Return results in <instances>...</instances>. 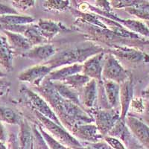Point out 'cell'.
<instances>
[{
  "label": "cell",
  "mask_w": 149,
  "mask_h": 149,
  "mask_svg": "<svg viewBox=\"0 0 149 149\" xmlns=\"http://www.w3.org/2000/svg\"><path fill=\"white\" fill-rule=\"evenodd\" d=\"M34 90L48 102L61 125L69 131L77 125L94 123L93 117L88 112L61 97L52 82L46 78L41 85L34 87Z\"/></svg>",
  "instance_id": "6da1fadb"
},
{
  "label": "cell",
  "mask_w": 149,
  "mask_h": 149,
  "mask_svg": "<svg viewBox=\"0 0 149 149\" xmlns=\"http://www.w3.org/2000/svg\"><path fill=\"white\" fill-rule=\"evenodd\" d=\"M102 52H106V50L100 45L93 42H82L73 47L58 51L51 59L43 64L49 66L52 70L75 63L82 64L90 57Z\"/></svg>",
  "instance_id": "7a4b0ae2"
},
{
  "label": "cell",
  "mask_w": 149,
  "mask_h": 149,
  "mask_svg": "<svg viewBox=\"0 0 149 149\" xmlns=\"http://www.w3.org/2000/svg\"><path fill=\"white\" fill-rule=\"evenodd\" d=\"M33 112L36 117V120L34 122L40 125L42 128L56 140L71 149L83 147V143L73 136L71 133L63 126L52 122L34 110Z\"/></svg>",
  "instance_id": "3957f363"
},
{
  "label": "cell",
  "mask_w": 149,
  "mask_h": 149,
  "mask_svg": "<svg viewBox=\"0 0 149 149\" xmlns=\"http://www.w3.org/2000/svg\"><path fill=\"white\" fill-rule=\"evenodd\" d=\"M19 93L25 97L28 104H29V106L31 107V110L39 113L42 116L60 125H62L50 105L37 92L28 88L26 86H22L19 90Z\"/></svg>",
  "instance_id": "277c9868"
},
{
  "label": "cell",
  "mask_w": 149,
  "mask_h": 149,
  "mask_svg": "<svg viewBox=\"0 0 149 149\" xmlns=\"http://www.w3.org/2000/svg\"><path fill=\"white\" fill-rule=\"evenodd\" d=\"M93 117V122L103 136H107L112 128L120 119V112L113 109H99L98 107L87 111Z\"/></svg>",
  "instance_id": "5b68a950"
},
{
  "label": "cell",
  "mask_w": 149,
  "mask_h": 149,
  "mask_svg": "<svg viewBox=\"0 0 149 149\" xmlns=\"http://www.w3.org/2000/svg\"><path fill=\"white\" fill-rule=\"evenodd\" d=\"M130 78L128 72L121 64L120 61L113 54L106 52L102 71V79L121 84Z\"/></svg>",
  "instance_id": "8992f818"
},
{
  "label": "cell",
  "mask_w": 149,
  "mask_h": 149,
  "mask_svg": "<svg viewBox=\"0 0 149 149\" xmlns=\"http://www.w3.org/2000/svg\"><path fill=\"white\" fill-rule=\"evenodd\" d=\"M107 52L113 54L117 59L131 63H148L149 55L139 49L129 46H113Z\"/></svg>",
  "instance_id": "52a82bcc"
},
{
  "label": "cell",
  "mask_w": 149,
  "mask_h": 149,
  "mask_svg": "<svg viewBox=\"0 0 149 149\" xmlns=\"http://www.w3.org/2000/svg\"><path fill=\"white\" fill-rule=\"evenodd\" d=\"M52 70L45 64H37L23 70L19 74L18 78L20 81L29 83L37 87L44 81L49 74Z\"/></svg>",
  "instance_id": "ba28073f"
},
{
  "label": "cell",
  "mask_w": 149,
  "mask_h": 149,
  "mask_svg": "<svg viewBox=\"0 0 149 149\" xmlns=\"http://www.w3.org/2000/svg\"><path fill=\"white\" fill-rule=\"evenodd\" d=\"M81 142L95 143L103 140L104 136L94 123L81 124L74 126L70 131Z\"/></svg>",
  "instance_id": "9c48e42d"
},
{
  "label": "cell",
  "mask_w": 149,
  "mask_h": 149,
  "mask_svg": "<svg viewBox=\"0 0 149 149\" xmlns=\"http://www.w3.org/2000/svg\"><path fill=\"white\" fill-rule=\"evenodd\" d=\"M106 52L98 53L92 56L82 63L81 73L97 82L103 81L102 71Z\"/></svg>",
  "instance_id": "30bf717a"
},
{
  "label": "cell",
  "mask_w": 149,
  "mask_h": 149,
  "mask_svg": "<svg viewBox=\"0 0 149 149\" xmlns=\"http://www.w3.org/2000/svg\"><path fill=\"white\" fill-rule=\"evenodd\" d=\"M125 121L132 135L142 146L146 149H149V126L136 117L129 114Z\"/></svg>",
  "instance_id": "8fae6325"
},
{
  "label": "cell",
  "mask_w": 149,
  "mask_h": 149,
  "mask_svg": "<svg viewBox=\"0 0 149 149\" xmlns=\"http://www.w3.org/2000/svg\"><path fill=\"white\" fill-rule=\"evenodd\" d=\"M55 46L50 43L39 45L33 46L29 51L22 54V57L32 60L38 64H43L51 59L53 56L57 53Z\"/></svg>",
  "instance_id": "7c38bea8"
},
{
  "label": "cell",
  "mask_w": 149,
  "mask_h": 149,
  "mask_svg": "<svg viewBox=\"0 0 149 149\" xmlns=\"http://www.w3.org/2000/svg\"><path fill=\"white\" fill-rule=\"evenodd\" d=\"M80 99L82 107L87 111L97 107L98 82L93 79L84 86L80 91Z\"/></svg>",
  "instance_id": "4fadbf2b"
},
{
  "label": "cell",
  "mask_w": 149,
  "mask_h": 149,
  "mask_svg": "<svg viewBox=\"0 0 149 149\" xmlns=\"http://www.w3.org/2000/svg\"><path fill=\"white\" fill-rule=\"evenodd\" d=\"M134 84L131 78L120 84V119L125 121L134 98Z\"/></svg>",
  "instance_id": "5bb4252c"
},
{
  "label": "cell",
  "mask_w": 149,
  "mask_h": 149,
  "mask_svg": "<svg viewBox=\"0 0 149 149\" xmlns=\"http://www.w3.org/2000/svg\"><path fill=\"white\" fill-rule=\"evenodd\" d=\"M14 54L7 37L0 30V66L5 72L13 71Z\"/></svg>",
  "instance_id": "9a60e30c"
},
{
  "label": "cell",
  "mask_w": 149,
  "mask_h": 149,
  "mask_svg": "<svg viewBox=\"0 0 149 149\" xmlns=\"http://www.w3.org/2000/svg\"><path fill=\"white\" fill-rule=\"evenodd\" d=\"M41 34L49 42L58 35L61 31H70L61 22H55L51 19H40L37 23Z\"/></svg>",
  "instance_id": "2e32d148"
},
{
  "label": "cell",
  "mask_w": 149,
  "mask_h": 149,
  "mask_svg": "<svg viewBox=\"0 0 149 149\" xmlns=\"http://www.w3.org/2000/svg\"><path fill=\"white\" fill-rule=\"evenodd\" d=\"M0 30L2 31L5 37H7L8 43L15 54L22 55V54L26 53L32 48V46L31 45L29 41L22 34L11 32L9 31L2 30V29Z\"/></svg>",
  "instance_id": "e0dca14e"
},
{
  "label": "cell",
  "mask_w": 149,
  "mask_h": 149,
  "mask_svg": "<svg viewBox=\"0 0 149 149\" xmlns=\"http://www.w3.org/2000/svg\"><path fill=\"white\" fill-rule=\"evenodd\" d=\"M81 72L82 64L81 63L64 66L53 70L49 73L46 79L52 82H62L70 76L78 73H81Z\"/></svg>",
  "instance_id": "ac0fdd59"
},
{
  "label": "cell",
  "mask_w": 149,
  "mask_h": 149,
  "mask_svg": "<svg viewBox=\"0 0 149 149\" xmlns=\"http://www.w3.org/2000/svg\"><path fill=\"white\" fill-rule=\"evenodd\" d=\"M103 85L107 102L111 108L120 112V84L103 80Z\"/></svg>",
  "instance_id": "d6986e66"
},
{
  "label": "cell",
  "mask_w": 149,
  "mask_h": 149,
  "mask_svg": "<svg viewBox=\"0 0 149 149\" xmlns=\"http://www.w3.org/2000/svg\"><path fill=\"white\" fill-rule=\"evenodd\" d=\"M19 130L17 134L19 149H31L33 144V134L31 123L27 119H23L19 125Z\"/></svg>",
  "instance_id": "ffe728a7"
},
{
  "label": "cell",
  "mask_w": 149,
  "mask_h": 149,
  "mask_svg": "<svg viewBox=\"0 0 149 149\" xmlns=\"http://www.w3.org/2000/svg\"><path fill=\"white\" fill-rule=\"evenodd\" d=\"M52 84L56 91L58 92V93L61 97H63L66 100L70 101L80 107H83L81 103L79 92L73 90L72 88L63 84V82H52Z\"/></svg>",
  "instance_id": "44dd1931"
},
{
  "label": "cell",
  "mask_w": 149,
  "mask_h": 149,
  "mask_svg": "<svg viewBox=\"0 0 149 149\" xmlns=\"http://www.w3.org/2000/svg\"><path fill=\"white\" fill-rule=\"evenodd\" d=\"M107 136H113V137L120 139L122 142L125 143L126 146H127L129 142L132 139L133 135L126 125L125 121L122 120L120 119L116 123Z\"/></svg>",
  "instance_id": "7402d4cb"
},
{
  "label": "cell",
  "mask_w": 149,
  "mask_h": 149,
  "mask_svg": "<svg viewBox=\"0 0 149 149\" xmlns=\"http://www.w3.org/2000/svg\"><path fill=\"white\" fill-rule=\"evenodd\" d=\"M22 35L29 41L32 47L48 42V41L41 34L37 24L31 23L26 25Z\"/></svg>",
  "instance_id": "603a6c76"
},
{
  "label": "cell",
  "mask_w": 149,
  "mask_h": 149,
  "mask_svg": "<svg viewBox=\"0 0 149 149\" xmlns=\"http://www.w3.org/2000/svg\"><path fill=\"white\" fill-rule=\"evenodd\" d=\"M35 19L31 16L20 14H10L0 16V25L2 26H19L34 23Z\"/></svg>",
  "instance_id": "cb8c5ba5"
},
{
  "label": "cell",
  "mask_w": 149,
  "mask_h": 149,
  "mask_svg": "<svg viewBox=\"0 0 149 149\" xmlns=\"http://www.w3.org/2000/svg\"><path fill=\"white\" fill-rule=\"evenodd\" d=\"M22 119V117L11 108L0 105V122L10 125L19 126Z\"/></svg>",
  "instance_id": "d4e9b609"
},
{
  "label": "cell",
  "mask_w": 149,
  "mask_h": 149,
  "mask_svg": "<svg viewBox=\"0 0 149 149\" xmlns=\"http://www.w3.org/2000/svg\"><path fill=\"white\" fill-rule=\"evenodd\" d=\"M125 10L137 18L149 21V2L148 1H141L138 5L125 8Z\"/></svg>",
  "instance_id": "484cf974"
},
{
  "label": "cell",
  "mask_w": 149,
  "mask_h": 149,
  "mask_svg": "<svg viewBox=\"0 0 149 149\" xmlns=\"http://www.w3.org/2000/svg\"><path fill=\"white\" fill-rule=\"evenodd\" d=\"M90 81V78L84 75L82 73H78V74H73L72 76L66 78L63 81V84L72 88L73 90L79 92L82 90L84 86L88 83Z\"/></svg>",
  "instance_id": "4316f807"
},
{
  "label": "cell",
  "mask_w": 149,
  "mask_h": 149,
  "mask_svg": "<svg viewBox=\"0 0 149 149\" xmlns=\"http://www.w3.org/2000/svg\"><path fill=\"white\" fill-rule=\"evenodd\" d=\"M42 7L50 11H65L71 8V2L68 0H47L43 2Z\"/></svg>",
  "instance_id": "83f0119b"
},
{
  "label": "cell",
  "mask_w": 149,
  "mask_h": 149,
  "mask_svg": "<svg viewBox=\"0 0 149 149\" xmlns=\"http://www.w3.org/2000/svg\"><path fill=\"white\" fill-rule=\"evenodd\" d=\"M33 123L37 125V127H38V129H39L40 130V132L41 133L42 136H43V138H44L45 141H46V142L47 143L49 149H71L70 148L66 147V146L63 145L60 142H58V140H56L55 139H54L49 133L46 132V130L42 128V126H41L40 125H39V124L37 123L36 122H33Z\"/></svg>",
  "instance_id": "f1b7e54d"
},
{
  "label": "cell",
  "mask_w": 149,
  "mask_h": 149,
  "mask_svg": "<svg viewBox=\"0 0 149 149\" xmlns=\"http://www.w3.org/2000/svg\"><path fill=\"white\" fill-rule=\"evenodd\" d=\"M31 130H32L34 149H49L44 138L42 136L41 133L40 132L37 125L34 123H31Z\"/></svg>",
  "instance_id": "f546056e"
},
{
  "label": "cell",
  "mask_w": 149,
  "mask_h": 149,
  "mask_svg": "<svg viewBox=\"0 0 149 149\" xmlns=\"http://www.w3.org/2000/svg\"><path fill=\"white\" fill-rule=\"evenodd\" d=\"M35 5L34 0H16L11 1V6L18 12H26L32 8Z\"/></svg>",
  "instance_id": "4dcf8cb0"
},
{
  "label": "cell",
  "mask_w": 149,
  "mask_h": 149,
  "mask_svg": "<svg viewBox=\"0 0 149 149\" xmlns=\"http://www.w3.org/2000/svg\"><path fill=\"white\" fill-rule=\"evenodd\" d=\"M110 2L113 8L125 9L138 5L139 3H140L141 1L139 0L138 1L137 0H113V1H110Z\"/></svg>",
  "instance_id": "1f68e13d"
},
{
  "label": "cell",
  "mask_w": 149,
  "mask_h": 149,
  "mask_svg": "<svg viewBox=\"0 0 149 149\" xmlns=\"http://www.w3.org/2000/svg\"><path fill=\"white\" fill-rule=\"evenodd\" d=\"M103 140L107 144L109 145L112 149H127L124 142L117 138L110 136H104Z\"/></svg>",
  "instance_id": "d6a6232c"
},
{
  "label": "cell",
  "mask_w": 149,
  "mask_h": 149,
  "mask_svg": "<svg viewBox=\"0 0 149 149\" xmlns=\"http://www.w3.org/2000/svg\"><path fill=\"white\" fill-rule=\"evenodd\" d=\"M130 108H131L134 111L136 112V113H144L145 104L143 100L141 98H133L132 102L130 103Z\"/></svg>",
  "instance_id": "836d02e7"
},
{
  "label": "cell",
  "mask_w": 149,
  "mask_h": 149,
  "mask_svg": "<svg viewBox=\"0 0 149 149\" xmlns=\"http://www.w3.org/2000/svg\"><path fill=\"white\" fill-rule=\"evenodd\" d=\"M97 8L100 9L103 11L107 12V13H111L113 12V8H112L110 2L109 1H105V0H99V1H95V6Z\"/></svg>",
  "instance_id": "e575fe53"
},
{
  "label": "cell",
  "mask_w": 149,
  "mask_h": 149,
  "mask_svg": "<svg viewBox=\"0 0 149 149\" xmlns=\"http://www.w3.org/2000/svg\"><path fill=\"white\" fill-rule=\"evenodd\" d=\"M10 14H19V13L12 6L0 2V16Z\"/></svg>",
  "instance_id": "d590c367"
},
{
  "label": "cell",
  "mask_w": 149,
  "mask_h": 149,
  "mask_svg": "<svg viewBox=\"0 0 149 149\" xmlns=\"http://www.w3.org/2000/svg\"><path fill=\"white\" fill-rule=\"evenodd\" d=\"M10 83L5 78H0V98L6 95L10 89Z\"/></svg>",
  "instance_id": "8d00e7d4"
},
{
  "label": "cell",
  "mask_w": 149,
  "mask_h": 149,
  "mask_svg": "<svg viewBox=\"0 0 149 149\" xmlns=\"http://www.w3.org/2000/svg\"><path fill=\"white\" fill-rule=\"evenodd\" d=\"M9 142L10 149H19L18 143V139H17V135H16L14 133H11L8 135V139Z\"/></svg>",
  "instance_id": "74e56055"
},
{
  "label": "cell",
  "mask_w": 149,
  "mask_h": 149,
  "mask_svg": "<svg viewBox=\"0 0 149 149\" xmlns=\"http://www.w3.org/2000/svg\"><path fill=\"white\" fill-rule=\"evenodd\" d=\"M8 139V134L7 130L5 129L3 123L0 122V141L1 142H5Z\"/></svg>",
  "instance_id": "f35d334b"
},
{
  "label": "cell",
  "mask_w": 149,
  "mask_h": 149,
  "mask_svg": "<svg viewBox=\"0 0 149 149\" xmlns=\"http://www.w3.org/2000/svg\"><path fill=\"white\" fill-rule=\"evenodd\" d=\"M145 119L146 121L147 122V125L149 126V102L145 104Z\"/></svg>",
  "instance_id": "ab89813d"
},
{
  "label": "cell",
  "mask_w": 149,
  "mask_h": 149,
  "mask_svg": "<svg viewBox=\"0 0 149 149\" xmlns=\"http://www.w3.org/2000/svg\"><path fill=\"white\" fill-rule=\"evenodd\" d=\"M127 146L129 147V149H140L137 146H136V144L133 143L131 141L129 142V144L127 145Z\"/></svg>",
  "instance_id": "60d3db41"
},
{
  "label": "cell",
  "mask_w": 149,
  "mask_h": 149,
  "mask_svg": "<svg viewBox=\"0 0 149 149\" xmlns=\"http://www.w3.org/2000/svg\"><path fill=\"white\" fill-rule=\"evenodd\" d=\"M82 143H83V147L78 148H74V149H94L92 147H90V146H89L87 144H86V143H84V142H82Z\"/></svg>",
  "instance_id": "b9f144b4"
},
{
  "label": "cell",
  "mask_w": 149,
  "mask_h": 149,
  "mask_svg": "<svg viewBox=\"0 0 149 149\" xmlns=\"http://www.w3.org/2000/svg\"><path fill=\"white\" fill-rule=\"evenodd\" d=\"M142 95H143L145 98L149 99V88H148L147 90H145V91L142 93Z\"/></svg>",
  "instance_id": "7bdbcfd3"
},
{
  "label": "cell",
  "mask_w": 149,
  "mask_h": 149,
  "mask_svg": "<svg viewBox=\"0 0 149 149\" xmlns=\"http://www.w3.org/2000/svg\"><path fill=\"white\" fill-rule=\"evenodd\" d=\"M6 77V73L5 72V70L0 66V78H5Z\"/></svg>",
  "instance_id": "ee69618b"
},
{
  "label": "cell",
  "mask_w": 149,
  "mask_h": 149,
  "mask_svg": "<svg viewBox=\"0 0 149 149\" xmlns=\"http://www.w3.org/2000/svg\"><path fill=\"white\" fill-rule=\"evenodd\" d=\"M0 149H8L7 146H5V142L0 141Z\"/></svg>",
  "instance_id": "f6af8a7d"
},
{
  "label": "cell",
  "mask_w": 149,
  "mask_h": 149,
  "mask_svg": "<svg viewBox=\"0 0 149 149\" xmlns=\"http://www.w3.org/2000/svg\"><path fill=\"white\" fill-rule=\"evenodd\" d=\"M31 149H34V146H33V144H32V146H31Z\"/></svg>",
  "instance_id": "bcb514c9"
},
{
  "label": "cell",
  "mask_w": 149,
  "mask_h": 149,
  "mask_svg": "<svg viewBox=\"0 0 149 149\" xmlns=\"http://www.w3.org/2000/svg\"><path fill=\"white\" fill-rule=\"evenodd\" d=\"M147 26H148V27L149 28V22H147Z\"/></svg>",
  "instance_id": "7dc6e473"
},
{
  "label": "cell",
  "mask_w": 149,
  "mask_h": 149,
  "mask_svg": "<svg viewBox=\"0 0 149 149\" xmlns=\"http://www.w3.org/2000/svg\"></svg>",
  "instance_id": "c3c4849f"
}]
</instances>
